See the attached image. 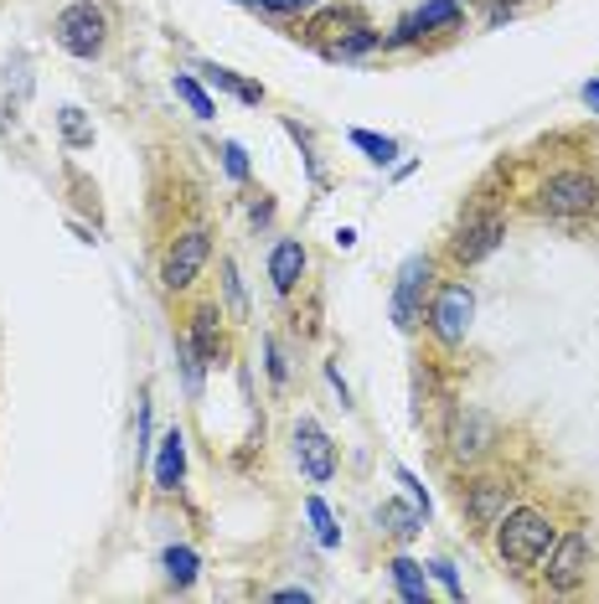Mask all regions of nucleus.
<instances>
[{"mask_svg": "<svg viewBox=\"0 0 599 604\" xmlns=\"http://www.w3.org/2000/svg\"><path fill=\"white\" fill-rule=\"evenodd\" d=\"M554 522L548 512L538 506H511L501 522H496V553L511 563V569H532V563L548 559V547H554Z\"/></svg>", "mask_w": 599, "mask_h": 604, "instance_id": "f257e3e1", "label": "nucleus"}, {"mask_svg": "<svg viewBox=\"0 0 599 604\" xmlns=\"http://www.w3.org/2000/svg\"><path fill=\"white\" fill-rule=\"evenodd\" d=\"M52 37H58V47L68 52V58H99L109 42V21L99 6H89V0H78V6H68V11L58 16V27H52Z\"/></svg>", "mask_w": 599, "mask_h": 604, "instance_id": "f03ea898", "label": "nucleus"}, {"mask_svg": "<svg viewBox=\"0 0 599 604\" xmlns=\"http://www.w3.org/2000/svg\"><path fill=\"white\" fill-rule=\"evenodd\" d=\"M542 212H554V217H579V212H595L599 202V182L589 171H558L542 182Z\"/></svg>", "mask_w": 599, "mask_h": 604, "instance_id": "7ed1b4c3", "label": "nucleus"}, {"mask_svg": "<svg viewBox=\"0 0 599 604\" xmlns=\"http://www.w3.org/2000/svg\"><path fill=\"white\" fill-rule=\"evenodd\" d=\"M212 258V233L207 227H192V233H181L171 248H165V264H161V285L165 289H186L202 274V264Z\"/></svg>", "mask_w": 599, "mask_h": 604, "instance_id": "20e7f679", "label": "nucleus"}, {"mask_svg": "<svg viewBox=\"0 0 599 604\" xmlns=\"http://www.w3.org/2000/svg\"><path fill=\"white\" fill-rule=\"evenodd\" d=\"M501 238H507V217H501L496 207H480V212H470V217L460 223V233H455L449 248H455L460 264H480V258L496 254V243H501Z\"/></svg>", "mask_w": 599, "mask_h": 604, "instance_id": "39448f33", "label": "nucleus"}, {"mask_svg": "<svg viewBox=\"0 0 599 604\" xmlns=\"http://www.w3.org/2000/svg\"><path fill=\"white\" fill-rule=\"evenodd\" d=\"M470 316H476V295L465 285H445L435 295V305H429V331H435L445 347H455V341H465V331H470Z\"/></svg>", "mask_w": 599, "mask_h": 604, "instance_id": "423d86ee", "label": "nucleus"}, {"mask_svg": "<svg viewBox=\"0 0 599 604\" xmlns=\"http://www.w3.org/2000/svg\"><path fill=\"white\" fill-rule=\"evenodd\" d=\"M429 274H435V264L424 254L404 258V269H398V289H393V320H398V331H414L424 320V289H429Z\"/></svg>", "mask_w": 599, "mask_h": 604, "instance_id": "0eeeda50", "label": "nucleus"}, {"mask_svg": "<svg viewBox=\"0 0 599 604\" xmlns=\"http://www.w3.org/2000/svg\"><path fill=\"white\" fill-rule=\"evenodd\" d=\"M585 569H589V538L585 532L554 538V547H548V590H558V594L579 590Z\"/></svg>", "mask_w": 599, "mask_h": 604, "instance_id": "6e6552de", "label": "nucleus"}, {"mask_svg": "<svg viewBox=\"0 0 599 604\" xmlns=\"http://www.w3.org/2000/svg\"><path fill=\"white\" fill-rule=\"evenodd\" d=\"M460 506H465V516H470L476 528H496V522L511 512V485L496 481V475L470 481V485H460Z\"/></svg>", "mask_w": 599, "mask_h": 604, "instance_id": "1a4fd4ad", "label": "nucleus"}, {"mask_svg": "<svg viewBox=\"0 0 599 604\" xmlns=\"http://www.w3.org/2000/svg\"><path fill=\"white\" fill-rule=\"evenodd\" d=\"M295 454H300V470H305L315 485L336 475V450H331V434L315 419L295 423Z\"/></svg>", "mask_w": 599, "mask_h": 604, "instance_id": "9d476101", "label": "nucleus"}, {"mask_svg": "<svg viewBox=\"0 0 599 604\" xmlns=\"http://www.w3.org/2000/svg\"><path fill=\"white\" fill-rule=\"evenodd\" d=\"M496 444V423L480 413V408H460L449 419V454L455 460H480V454Z\"/></svg>", "mask_w": 599, "mask_h": 604, "instance_id": "9b49d317", "label": "nucleus"}, {"mask_svg": "<svg viewBox=\"0 0 599 604\" xmlns=\"http://www.w3.org/2000/svg\"><path fill=\"white\" fill-rule=\"evenodd\" d=\"M181 475H186V439L171 429V434L161 439V460H155V485L161 491H176Z\"/></svg>", "mask_w": 599, "mask_h": 604, "instance_id": "f8f14e48", "label": "nucleus"}, {"mask_svg": "<svg viewBox=\"0 0 599 604\" xmlns=\"http://www.w3.org/2000/svg\"><path fill=\"white\" fill-rule=\"evenodd\" d=\"M300 274H305V248H300L295 238H285V243H280V248L270 254V279H274V289H295Z\"/></svg>", "mask_w": 599, "mask_h": 604, "instance_id": "ddd939ff", "label": "nucleus"}, {"mask_svg": "<svg viewBox=\"0 0 599 604\" xmlns=\"http://www.w3.org/2000/svg\"><path fill=\"white\" fill-rule=\"evenodd\" d=\"M455 16H460V0H429V6H424V11L414 16V21H408V27L398 31V37H393V42H414V37H419V31L449 27V21H455Z\"/></svg>", "mask_w": 599, "mask_h": 604, "instance_id": "4468645a", "label": "nucleus"}, {"mask_svg": "<svg viewBox=\"0 0 599 604\" xmlns=\"http://www.w3.org/2000/svg\"><path fill=\"white\" fill-rule=\"evenodd\" d=\"M393 584H398V594H404L408 604H429V574H424V563L393 559Z\"/></svg>", "mask_w": 599, "mask_h": 604, "instance_id": "2eb2a0df", "label": "nucleus"}, {"mask_svg": "<svg viewBox=\"0 0 599 604\" xmlns=\"http://www.w3.org/2000/svg\"><path fill=\"white\" fill-rule=\"evenodd\" d=\"M192 351L202 362H217V310L212 305H202L192 316Z\"/></svg>", "mask_w": 599, "mask_h": 604, "instance_id": "dca6fc26", "label": "nucleus"}, {"mask_svg": "<svg viewBox=\"0 0 599 604\" xmlns=\"http://www.w3.org/2000/svg\"><path fill=\"white\" fill-rule=\"evenodd\" d=\"M171 89H176V99H181L186 109H192L196 120H212V114H217V104H212L207 89H202V83H196L192 73H176V78H171Z\"/></svg>", "mask_w": 599, "mask_h": 604, "instance_id": "f3484780", "label": "nucleus"}, {"mask_svg": "<svg viewBox=\"0 0 599 604\" xmlns=\"http://www.w3.org/2000/svg\"><path fill=\"white\" fill-rule=\"evenodd\" d=\"M305 516H311V528H315V543L321 547H336L342 543V532H336V516H331V506L321 496L305 501Z\"/></svg>", "mask_w": 599, "mask_h": 604, "instance_id": "a211bd4d", "label": "nucleus"}, {"mask_svg": "<svg viewBox=\"0 0 599 604\" xmlns=\"http://www.w3.org/2000/svg\"><path fill=\"white\" fill-rule=\"evenodd\" d=\"M165 579L176 584V590H186L196 579V553L192 547H165Z\"/></svg>", "mask_w": 599, "mask_h": 604, "instance_id": "6ab92c4d", "label": "nucleus"}, {"mask_svg": "<svg viewBox=\"0 0 599 604\" xmlns=\"http://www.w3.org/2000/svg\"><path fill=\"white\" fill-rule=\"evenodd\" d=\"M202 73H207L212 83H217V89L238 93L243 104H264V89H258V83H243V78H238V73H227V68H202Z\"/></svg>", "mask_w": 599, "mask_h": 604, "instance_id": "aec40b11", "label": "nucleus"}, {"mask_svg": "<svg viewBox=\"0 0 599 604\" xmlns=\"http://www.w3.org/2000/svg\"><path fill=\"white\" fill-rule=\"evenodd\" d=\"M377 516L388 522L393 538H414V532L424 528V516H419V512H408V506H398V501H383V512H377Z\"/></svg>", "mask_w": 599, "mask_h": 604, "instance_id": "412c9836", "label": "nucleus"}, {"mask_svg": "<svg viewBox=\"0 0 599 604\" xmlns=\"http://www.w3.org/2000/svg\"><path fill=\"white\" fill-rule=\"evenodd\" d=\"M58 124H62V140H68V145H78V151H83V145H93V124L83 120V109H62L58 114Z\"/></svg>", "mask_w": 599, "mask_h": 604, "instance_id": "4be33fe9", "label": "nucleus"}, {"mask_svg": "<svg viewBox=\"0 0 599 604\" xmlns=\"http://www.w3.org/2000/svg\"><path fill=\"white\" fill-rule=\"evenodd\" d=\"M352 145L367 151V161H377V166H388L393 155H398V145H393L388 135H373V130H352Z\"/></svg>", "mask_w": 599, "mask_h": 604, "instance_id": "5701e85b", "label": "nucleus"}, {"mask_svg": "<svg viewBox=\"0 0 599 604\" xmlns=\"http://www.w3.org/2000/svg\"><path fill=\"white\" fill-rule=\"evenodd\" d=\"M223 166L233 182H248V155H243V145H233V140L223 145Z\"/></svg>", "mask_w": 599, "mask_h": 604, "instance_id": "b1692460", "label": "nucleus"}, {"mask_svg": "<svg viewBox=\"0 0 599 604\" xmlns=\"http://www.w3.org/2000/svg\"><path fill=\"white\" fill-rule=\"evenodd\" d=\"M429 574H435V579H439V584H445V590H449V600H465V590H460V579H455V569H449V563H445V559H435V563H429Z\"/></svg>", "mask_w": 599, "mask_h": 604, "instance_id": "393cba45", "label": "nucleus"}, {"mask_svg": "<svg viewBox=\"0 0 599 604\" xmlns=\"http://www.w3.org/2000/svg\"><path fill=\"white\" fill-rule=\"evenodd\" d=\"M398 485H408V496L419 501V506H424V516H429V491H424V485H419V475H414V470H398Z\"/></svg>", "mask_w": 599, "mask_h": 604, "instance_id": "a878e982", "label": "nucleus"}, {"mask_svg": "<svg viewBox=\"0 0 599 604\" xmlns=\"http://www.w3.org/2000/svg\"><path fill=\"white\" fill-rule=\"evenodd\" d=\"M248 6H258V11H280V16H290V11H305V6H315V0H248Z\"/></svg>", "mask_w": 599, "mask_h": 604, "instance_id": "bb28decb", "label": "nucleus"}, {"mask_svg": "<svg viewBox=\"0 0 599 604\" xmlns=\"http://www.w3.org/2000/svg\"><path fill=\"white\" fill-rule=\"evenodd\" d=\"M270 378L285 382V357H280V347H274V341H270Z\"/></svg>", "mask_w": 599, "mask_h": 604, "instance_id": "cd10ccee", "label": "nucleus"}, {"mask_svg": "<svg viewBox=\"0 0 599 604\" xmlns=\"http://www.w3.org/2000/svg\"><path fill=\"white\" fill-rule=\"evenodd\" d=\"M274 600L280 604H311V590H280Z\"/></svg>", "mask_w": 599, "mask_h": 604, "instance_id": "c85d7f7f", "label": "nucleus"}, {"mask_svg": "<svg viewBox=\"0 0 599 604\" xmlns=\"http://www.w3.org/2000/svg\"><path fill=\"white\" fill-rule=\"evenodd\" d=\"M585 104L599 109V83H585Z\"/></svg>", "mask_w": 599, "mask_h": 604, "instance_id": "c756f323", "label": "nucleus"}]
</instances>
